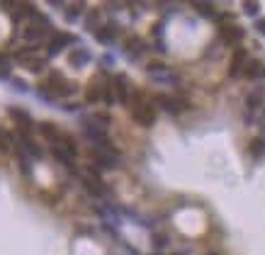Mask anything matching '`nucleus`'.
<instances>
[{
	"label": "nucleus",
	"instance_id": "obj_1",
	"mask_svg": "<svg viewBox=\"0 0 265 255\" xmlns=\"http://www.w3.org/2000/svg\"><path fill=\"white\" fill-rule=\"evenodd\" d=\"M51 153H54V158L58 161V163H64L66 168H73L76 166L78 146H76V141H73L71 136L61 134V139H58L56 144H51Z\"/></svg>",
	"mask_w": 265,
	"mask_h": 255
},
{
	"label": "nucleus",
	"instance_id": "obj_2",
	"mask_svg": "<svg viewBox=\"0 0 265 255\" xmlns=\"http://www.w3.org/2000/svg\"><path fill=\"white\" fill-rule=\"evenodd\" d=\"M24 39L30 42V44H39V42H44L46 37H54V29H51V22L42 17V15H37L32 22L24 27Z\"/></svg>",
	"mask_w": 265,
	"mask_h": 255
},
{
	"label": "nucleus",
	"instance_id": "obj_3",
	"mask_svg": "<svg viewBox=\"0 0 265 255\" xmlns=\"http://www.w3.org/2000/svg\"><path fill=\"white\" fill-rule=\"evenodd\" d=\"M93 168L98 170H114V166L120 163V155L114 151V146L107 144V146H95L93 148Z\"/></svg>",
	"mask_w": 265,
	"mask_h": 255
},
{
	"label": "nucleus",
	"instance_id": "obj_4",
	"mask_svg": "<svg viewBox=\"0 0 265 255\" xmlns=\"http://www.w3.org/2000/svg\"><path fill=\"white\" fill-rule=\"evenodd\" d=\"M132 117L136 124L151 126V124L156 122V107L149 100H144V98H136V100L132 102Z\"/></svg>",
	"mask_w": 265,
	"mask_h": 255
},
{
	"label": "nucleus",
	"instance_id": "obj_5",
	"mask_svg": "<svg viewBox=\"0 0 265 255\" xmlns=\"http://www.w3.org/2000/svg\"><path fill=\"white\" fill-rule=\"evenodd\" d=\"M37 15H39V12H37V5H34V3H30V0H20L17 8L10 12V20H12V24H30Z\"/></svg>",
	"mask_w": 265,
	"mask_h": 255
},
{
	"label": "nucleus",
	"instance_id": "obj_6",
	"mask_svg": "<svg viewBox=\"0 0 265 255\" xmlns=\"http://www.w3.org/2000/svg\"><path fill=\"white\" fill-rule=\"evenodd\" d=\"M83 187H85V192L88 195H93V197H105V182L100 180V170L98 168L90 166V170L83 175Z\"/></svg>",
	"mask_w": 265,
	"mask_h": 255
},
{
	"label": "nucleus",
	"instance_id": "obj_7",
	"mask_svg": "<svg viewBox=\"0 0 265 255\" xmlns=\"http://www.w3.org/2000/svg\"><path fill=\"white\" fill-rule=\"evenodd\" d=\"M243 37H246V29H243L241 24L226 22V24H221V27H219V39L224 42V44L236 46L243 39Z\"/></svg>",
	"mask_w": 265,
	"mask_h": 255
},
{
	"label": "nucleus",
	"instance_id": "obj_8",
	"mask_svg": "<svg viewBox=\"0 0 265 255\" xmlns=\"http://www.w3.org/2000/svg\"><path fill=\"white\" fill-rule=\"evenodd\" d=\"M248 51L246 49H236L231 54V61H229V78H241L246 73V66H248Z\"/></svg>",
	"mask_w": 265,
	"mask_h": 255
},
{
	"label": "nucleus",
	"instance_id": "obj_9",
	"mask_svg": "<svg viewBox=\"0 0 265 255\" xmlns=\"http://www.w3.org/2000/svg\"><path fill=\"white\" fill-rule=\"evenodd\" d=\"M17 61H20L27 71H32V73H44L46 71V61L39 58V56H34L32 49H22V51L17 54Z\"/></svg>",
	"mask_w": 265,
	"mask_h": 255
},
{
	"label": "nucleus",
	"instance_id": "obj_10",
	"mask_svg": "<svg viewBox=\"0 0 265 255\" xmlns=\"http://www.w3.org/2000/svg\"><path fill=\"white\" fill-rule=\"evenodd\" d=\"M73 42H76V37L64 34V32H54V37H51L49 44H46V56H58L68 44H73Z\"/></svg>",
	"mask_w": 265,
	"mask_h": 255
},
{
	"label": "nucleus",
	"instance_id": "obj_11",
	"mask_svg": "<svg viewBox=\"0 0 265 255\" xmlns=\"http://www.w3.org/2000/svg\"><path fill=\"white\" fill-rule=\"evenodd\" d=\"M146 71H149V76L158 80V83H175V76L170 73V68L166 63H161V61H149L146 63Z\"/></svg>",
	"mask_w": 265,
	"mask_h": 255
},
{
	"label": "nucleus",
	"instance_id": "obj_12",
	"mask_svg": "<svg viewBox=\"0 0 265 255\" xmlns=\"http://www.w3.org/2000/svg\"><path fill=\"white\" fill-rule=\"evenodd\" d=\"M17 146H20V151H22L20 155L42 158V148H39V144H37L32 136H30V132H20V134H17Z\"/></svg>",
	"mask_w": 265,
	"mask_h": 255
},
{
	"label": "nucleus",
	"instance_id": "obj_13",
	"mask_svg": "<svg viewBox=\"0 0 265 255\" xmlns=\"http://www.w3.org/2000/svg\"><path fill=\"white\" fill-rule=\"evenodd\" d=\"M112 92H114V100L122 102V105H127V102L132 100V90H129V83H127L124 76L112 78Z\"/></svg>",
	"mask_w": 265,
	"mask_h": 255
},
{
	"label": "nucleus",
	"instance_id": "obj_14",
	"mask_svg": "<svg viewBox=\"0 0 265 255\" xmlns=\"http://www.w3.org/2000/svg\"><path fill=\"white\" fill-rule=\"evenodd\" d=\"M8 114H10L12 122L20 126V132H32L34 126H37L34 119H32V114H30V112H24V110H20V107H10Z\"/></svg>",
	"mask_w": 265,
	"mask_h": 255
},
{
	"label": "nucleus",
	"instance_id": "obj_15",
	"mask_svg": "<svg viewBox=\"0 0 265 255\" xmlns=\"http://www.w3.org/2000/svg\"><path fill=\"white\" fill-rule=\"evenodd\" d=\"M90 61H93V54H90L85 46H78V49H73L68 54V66L71 68H83V66H88Z\"/></svg>",
	"mask_w": 265,
	"mask_h": 255
},
{
	"label": "nucleus",
	"instance_id": "obj_16",
	"mask_svg": "<svg viewBox=\"0 0 265 255\" xmlns=\"http://www.w3.org/2000/svg\"><path fill=\"white\" fill-rule=\"evenodd\" d=\"M156 105L163 112H168V114H180L183 112V102L178 100V98H173V95H158Z\"/></svg>",
	"mask_w": 265,
	"mask_h": 255
},
{
	"label": "nucleus",
	"instance_id": "obj_17",
	"mask_svg": "<svg viewBox=\"0 0 265 255\" xmlns=\"http://www.w3.org/2000/svg\"><path fill=\"white\" fill-rule=\"evenodd\" d=\"M124 51L129 54V58H139V56L146 51L144 39H139V37H127V39H124Z\"/></svg>",
	"mask_w": 265,
	"mask_h": 255
},
{
	"label": "nucleus",
	"instance_id": "obj_18",
	"mask_svg": "<svg viewBox=\"0 0 265 255\" xmlns=\"http://www.w3.org/2000/svg\"><path fill=\"white\" fill-rule=\"evenodd\" d=\"M37 132L42 134L49 144H56V141L61 139V132H58V129H56V124H51V122H39V124H37Z\"/></svg>",
	"mask_w": 265,
	"mask_h": 255
},
{
	"label": "nucleus",
	"instance_id": "obj_19",
	"mask_svg": "<svg viewBox=\"0 0 265 255\" xmlns=\"http://www.w3.org/2000/svg\"><path fill=\"white\" fill-rule=\"evenodd\" d=\"M263 102H265L263 90H251V92L246 95V110L248 112H260L263 110Z\"/></svg>",
	"mask_w": 265,
	"mask_h": 255
},
{
	"label": "nucleus",
	"instance_id": "obj_20",
	"mask_svg": "<svg viewBox=\"0 0 265 255\" xmlns=\"http://www.w3.org/2000/svg\"><path fill=\"white\" fill-rule=\"evenodd\" d=\"M114 37H117V27L114 24H102V27L95 29V39H98L100 44H112Z\"/></svg>",
	"mask_w": 265,
	"mask_h": 255
},
{
	"label": "nucleus",
	"instance_id": "obj_21",
	"mask_svg": "<svg viewBox=\"0 0 265 255\" xmlns=\"http://www.w3.org/2000/svg\"><path fill=\"white\" fill-rule=\"evenodd\" d=\"M195 12H197L199 17H210V20H214V15H217V8L212 5L210 0H199V3H195Z\"/></svg>",
	"mask_w": 265,
	"mask_h": 255
},
{
	"label": "nucleus",
	"instance_id": "obj_22",
	"mask_svg": "<svg viewBox=\"0 0 265 255\" xmlns=\"http://www.w3.org/2000/svg\"><path fill=\"white\" fill-rule=\"evenodd\" d=\"M263 73H265V66L260 63V61H248L243 78H251V80H255V78H263Z\"/></svg>",
	"mask_w": 265,
	"mask_h": 255
},
{
	"label": "nucleus",
	"instance_id": "obj_23",
	"mask_svg": "<svg viewBox=\"0 0 265 255\" xmlns=\"http://www.w3.org/2000/svg\"><path fill=\"white\" fill-rule=\"evenodd\" d=\"M168 243H170V238H168L166 233H151V245H154V250H163V248H168Z\"/></svg>",
	"mask_w": 265,
	"mask_h": 255
},
{
	"label": "nucleus",
	"instance_id": "obj_24",
	"mask_svg": "<svg viewBox=\"0 0 265 255\" xmlns=\"http://www.w3.org/2000/svg\"><path fill=\"white\" fill-rule=\"evenodd\" d=\"M251 155L253 158H263L265 155V136H258L251 141Z\"/></svg>",
	"mask_w": 265,
	"mask_h": 255
},
{
	"label": "nucleus",
	"instance_id": "obj_25",
	"mask_svg": "<svg viewBox=\"0 0 265 255\" xmlns=\"http://www.w3.org/2000/svg\"><path fill=\"white\" fill-rule=\"evenodd\" d=\"M241 10L246 12V15H251V17H258V12H260V3H258V0H243Z\"/></svg>",
	"mask_w": 265,
	"mask_h": 255
},
{
	"label": "nucleus",
	"instance_id": "obj_26",
	"mask_svg": "<svg viewBox=\"0 0 265 255\" xmlns=\"http://www.w3.org/2000/svg\"><path fill=\"white\" fill-rule=\"evenodd\" d=\"M10 151H12V139H10V134H5L3 129H0V153L8 155Z\"/></svg>",
	"mask_w": 265,
	"mask_h": 255
},
{
	"label": "nucleus",
	"instance_id": "obj_27",
	"mask_svg": "<svg viewBox=\"0 0 265 255\" xmlns=\"http://www.w3.org/2000/svg\"><path fill=\"white\" fill-rule=\"evenodd\" d=\"M80 10H83V5H80V3L68 5V8H66V20H68V22H76L78 17H80Z\"/></svg>",
	"mask_w": 265,
	"mask_h": 255
},
{
	"label": "nucleus",
	"instance_id": "obj_28",
	"mask_svg": "<svg viewBox=\"0 0 265 255\" xmlns=\"http://www.w3.org/2000/svg\"><path fill=\"white\" fill-rule=\"evenodd\" d=\"M98 15H100L98 10H90L88 12V17H85V29H88V32H95V29L100 27V24H98Z\"/></svg>",
	"mask_w": 265,
	"mask_h": 255
},
{
	"label": "nucleus",
	"instance_id": "obj_29",
	"mask_svg": "<svg viewBox=\"0 0 265 255\" xmlns=\"http://www.w3.org/2000/svg\"><path fill=\"white\" fill-rule=\"evenodd\" d=\"M0 78H10V61L0 54Z\"/></svg>",
	"mask_w": 265,
	"mask_h": 255
},
{
	"label": "nucleus",
	"instance_id": "obj_30",
	"mask_svg": "<svg viewBox=\"0 0 265 255\" xmlns=\"http://www.w3.org/2000/svg\"><path fill=\"white\" fill-rule=\"evenodd\" d=\"M10 83H12V88L17 90V92H30V85H27L24 80H20V78H10Z\"/></svg>",
	"mask_w": 265,
	"mask_h": 255
},
{
	"label": "nucleus",
	"instance_id": "obj_31",
	"mask_svg": "<svg viewBox=\"0 0 265 255\" xmlns=\"http://www.w3.org/2000/svg\"><path fill=\"white\" fill-rule=\"evenodd\" d=\"M20 173H22V175H27V178L32 175V166L24 161V155H20Z\"/></svg>",
	"mask_w": 265,
	"mask_h": 255
},
{
	"label": "nucleus",
	"instance_id": "obj_32",
	"mask_svg": "<svg viewBox=\"0 0 265 255\" xmlns=\"http://www.w3.org/2000/svg\"><path fill=\"white\" fill-rule=\"evenodd\" d=\"M17 3H20V0H0V8H3L5 12H12L15 8H17Z\"/></svg>",
	"mask_w": 265,
	"mask_h": 255
},
{
	"label": "nucleus",
	"instance_id": "obj_33",
	"mask_svg": "<svg viewBox=\"0 0 265 255\" xmlns=\"http://www.w3.org/2000/svg\"><path fill=\"white\" fill-rule=\"evenodd\" d=\"M255 32H260L265 37V20H255Z\"/></svg>",
	"mask_w": 265,
	"mask_h": 255
},
{
	"label": "nucleus",
	"instance_id": "obj_34",
	"mask_svg": "<svg viewBox=\"0 0 265 255\" xmlns=\"http://www.w3.org/2000/svg\"><path fill=\"white\" fill-rule=\"evenodd\" d=\"M64 3H66V0H49V5H51V8H61Z\"/></svg>",
	"mask_w": 265,
	"mask_h": 255
},
{
	"label": "nucleus",
	"instance_id": "obj_35",
	"mask_svg": "<svg viewBox=\"0 0 265 255\" xmlns=\"http://www.w3.org/2000/svg\"><path fill=\"white\" fill-rule=\"evenodd\" d=\"M151 255H161V250H156V253H151Z\"/></svg>",
	"mask_w": 265,
	"mask_h": 255
},
{
	"label": "nucleus",
	"instance_id": "obj_36",
	"mask_svg": "<svg viewBox=\"0 0 265 255\" xmlns=\"http://www.w3.org/2000/svg\"><path fill=\"white\" fill-rule=\"evenodd\" d=\"M190 3H192V5H195V3H199V0H190Z\"/></svg>",
	"mask_w": 265,
	"mask_h": 255
},
{
	"label": "nucleus",
	"instance_id": "obj_37",
	"mask_svg": "<svg viewBox=\"0 0 265 255\" xmlns=\"http://www.w3.org/2000/svg\"><path fill=\"white\" fill-rule=\"evenodd\" d=\"M173 255H185V253H173Z\"/></svg>",
	"mask_w": 265,
	"mask_h": 255
},
{
	"label": "nucleus",
	"instance_id": "obj_38",
	"mask_svg": "<svg viewBox=\"0 0 265 255\" xmlns=\"http://www.w3.org/2000/svg\"><path fill=\"white\" fill-rule=\"evenodd\" d=\"M207 255H217V253H207Z\"/></svg>",
	"mask_w": 265,
	"mask_h": 255
}]
</instances>
